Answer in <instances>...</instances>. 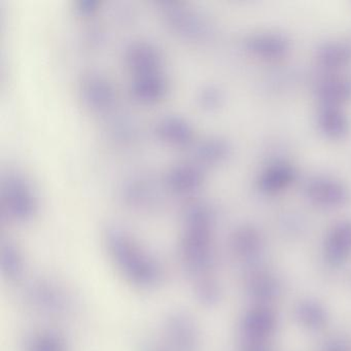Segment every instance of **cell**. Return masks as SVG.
<instances>
[{
  "label": "cell",
  "instance_id": "cell-1",
  "mask_svg": "<svg viewBox=\"0 0 351 351\" xmlns=\"http://www.w3.org/2000/svg\"><path fill=\"white\" fill-rule=\"evenodd\" d=\"M215 215L203 201L189 203L182 215L178 254L182 271L197 302L204 307L219 305L223 289L217 273Z\"/></svg>",
  "mask_w": 351,
  "mask_h": 351
},
{
  "label": "cell",
  "instance_id": "cell-2",
  "mask_svg": "<svg viewBox=\"0 0 351 351\" xmlns=\"http://www.w3.org/2000/svg\"><path fill=\"white\" fill-rule=\"evenodd\" d=\"M102 242L108 262L129 287L154 291L165 282V268L161 260L124 228L106 226Z\"/></svg>",
  "mask_w": 351,
  "mask_h": 351
},
{
  "label": "cell",
  "instance_id": "cell-3",
  "mask_svg": "<svg viewBox=\"0 0 351 351\" xmlns=\"http://www.w3.org/2000/svg\"><path fill=\"white\" fill-rule=\"evenodd\" d=\"M22 300L30 311L49 319H67L77 310L73 291L51 277H38L25 283Z\"/></svg>",
  "mask_w": 351,
  "mask_h": 351
},
{
  "label": "cell",
  "instance_id": "cell-4",
  "mask_svg": "<svg viewBox=\"0 0 351 351\" xmlns=\"http://www.w3.org/2000/svg\"><path fill=\"white\" fill-rule=\"evenodd\" d=\"M0 205L3 219L18 225L32 221L40 206L32 182L16 170H9L1 176Z\"/></svg>",
  "mask_w": 351,
  "mask_h": 351
},
{
  "label": "cell",
  "instance_id": "cell-5",
  "mask_svg": "<svg viewBox=\"0 0 351 351\" xmlns=\"http://www.w3.org/2000/svg\"><path fill=\"white\" fill-rule=\"evenodd\" d=\"M154 338L166 351H202L200 326L186 310L168 312Z\"/></svg>",
  "mask_w": 351,
  "mask_h": 351
},
{
  "label": "cell",
  "instance_id": "cell-6",
  "mask_svg": "<svg viewBox=\"0 0 351 351\" xmlns=\"http://www.w3.org/2000/svg\"><path fill=\"white\" fill-rule=\"evenodd\" d=\"M280 324V314L275 305L250 303L238 322V338L274 342Z\"/></svg>",
  "mask_w": 351,
  "mask_h": 351
},
{
  "label": "cell",
  "instance_id": "cell-7",
  "mask_svg": "<svg viewBox=\"0 0 351 351\" xmlns=\"http://www.w3.org/2000/svg\"><path fill=\"white\" fill-rule=\"evenodd\" d=\"M242 285L252 303L274 305L283 293L280 276L262 263L244 268Z\"/></svg>",
  "mask_w": 351,
  "mask_h": 351
},
{
  "label": "cell",
  "instance_id": "cell-8",
  "mask_svg": "<svg viewBox=\"0 0 351 351\" xmlns=\"http://www.w3.org/2000/svg\"><path fill=\"white\" fill-rule=\"evenodd\" d=\"M228 245L231 258L246 268L261 263L266 250V238L256 226L243 223L232 232Z\"/></svg>",
  "mask_w": 351,
  "mask_h": 351
},
{
  "label": "cell",
  "instance_id": "cell-9",
  "mask_svg": "<svg viewBox=\"0 0 351 351\" xmlns=\"http://www.w3.org/2000/svg\"><path fill=\"white\" fill-rule=\"evenodd\" d=\"M322 258L330 269L338 270L351 262V219L335 221L324 234Z\"/></svg>",
  "mask_w": 351,
  "mask_h": 351
},
{
  "label": "cell",
  "instance_id": "cell-10",
  "mask_svg": "<svg viewBox=\"0 0 351 351\" xmlns=\"http://www.w3.org/2000/svg\"><path fill=\"white\" fill-rule=\"evenodd\" d=\"M304 193L314 206L330 210L344 206L350 199L348 186L330 176H312L306 182Z\"/></svg>",
  "mask_w": 351,
  "mask_h": 351
},
{
  "label": "cell",
  "instance_id": "cell-11",
  "mask_svg": "<svg viewBox=\"0 0 351 351\" xmlns=\"http://www.w3.org/2000/svg\"><path fill=\"white\" fill-rule=\"evenodd\" d=\"M84 104L96 112H106L116 101V90L110 80L99 73L85 75L80 83Z\"/></svg>",
  "mask_w": 351,
  "mask_h": 351
},
{
  "label": "cell",
  "instance_id": "cell-12",
  "mask_svg": "<svg viewBox=\"0 0 351 351\" xmlns=\"http://www.w3.org/2000/svg\"><path fill=\"white\" fill-rule=\"evenodd\" d=\"M295 324L309 332H322L330 326V311L324 302L314 297L298 300L293 307Z\"/></svg>",
  "mask_w": 351,
  "mask_h": 351
},
{
  "label": "cell",
  "instance_id": "cell-13",
  "mask_svg": "<svg viewBox=\"0 0 351 351\" xmlns=\"http://www.w3.org/2000/svg\"><path fill=\"white\" fill-rule=\"evenodd\" d=\"M205 173L198 164L190 162L173 164L164 174L166 188L178 195H191L202 188Z\"/></svg>",
  "mask_w": 351,
  "mask_h": 351
},
{
  "label": "cell",
  "instance_id": "cell-14",
  "mask_svg": "<svg viewBox=\"0 0 351 351\" xmlns=\"http://www.w3.org/2000/svg\"><path fill=\"white\" fill-rule=\"evenodd\" d=\"M124 60L134 75L158 71L163 64V52L149 40H133L125 48Z\"/></svg>",
  "mask_w": 351,
  "mask_h": 351
},
{
  "label": "cell",
  "instance_id": "cell-15",
  "mask_svg": "<svg viewBox=\"0 0 351 351\" xmlns=\"http://www.w3.org/2000/svg\"><path fill=\"white\" fill-rule=\"evenodd\" d=\"M154 132L158 138L176 147H188L195 141L192 123L180 114H168L156 121Z\"/></svg>",
  "mask_w": 351,
  "mask_h": 351
},
{
  "label": "cell",
  "instance_id": "cell-16",
  "mask_svg": "<svg viewBox=\"0 0 351 351\" xmlns=\"http://www.w3.org/2000/svg\"><path fill=\"white\" fill-rule=\"evenodd\" d=\"M166 22L174 32L191 38H199L207 32L202 17L178 3H166L163 7Z\"/></svg>",
  "mask_w": 351,
  "mask_h": 351
},
{
  "label": "cell",
  "instance_id": "cell-17",
  "mask_svg": "<svg viewBox=\"0 0 351 351\" xmlns=\"http://www.w3.org/2000/svg\"><path fill=\"white\" fill-rule=\"evenodd\" d=\"M246 48L254 56L264 60H278L289 54L291 42L276 32L254 34L246 40Z\"/></svg>",
  "mask_w": 351,
  "mask_h": 351
},
{
  "label": "cell",
  "instance_id": "cell-18",
  "mask_svg": "<svg viewBox=\"0 0 351 351\" xmlns=\"http://www.w3.org/2000/svg\"><path fill=\"white\" fill-rule=\"evenodd\" d=\"M316 125L320 133L335 141L345 138L351 130L350 118L343 106L320 104Z\"/></svg>",
  "mask_w": 351,
  "mask_h": 351
},
{
  "label": "cell",
  "instance_id": "cell-19",
  "mask_svg": "<svg viewBox=\"0 0 351 351\" xmlns=\"http://www.w3.org/2000/svg\"><path fill=\"white\" fill-rule=\"evenodd\" d=\"M0 270L3 279L10 285L23 282L27 271L25 256L20 246L11 239L1 240Z\"/></svg>",
  "mask_w": 351,
  "mask_h": 351
},
{
  "label": "cell",
  "instance_id": "cell-20",
  "mask_svg": "<svg viewBox=\"0 0 351 351\" xmlns=\"http://www.w3.org/2000/svg\"><path fill=\"white\" fill-rule=\"evenodd\" d=\"M169 91V83L161 71L136 73L130 83L133 97L143 102H156L163 99Z\"/></svg>",
  "mask_w": 351,
  "mask_h": 351
},
{
  "label": "cell",
  "instance_id": "cell-21",
  "mask_svg": "<svg viewBox=\"0 0 351 351\" xmlns=\"http://www.w3.org/2000/svg\"><path fill=\"white\" fill-rule=\"evenodd\" d=\"M20 351H73L64 334L55 328H36L22 337Z\"/></svg>",
  "mask_w": 351,
  "mask_h": 351
},
{
  "label": "cell",
  "instance_id": "cell-22",
  "mask_svg": "<svg viewBox=\"0 0 351 351\" xmlns=\"http://www.w3.org/2000/svg\"><path fill=\"white\" fill-rule=\"evenodd\" d=\"M295 166L287 162H276L267 166L258 176V186L266 194H276L289 189L297 180Z\"/></svg>",
  "mask_w": 351,
  "mask_h": 351
},
{
  "label": "cell",
  "instance_id": "cell-23",
  "mask_svg": "<svg viewBox=\"0 0 351 351\" xmlns=\"http://www.w3.org/2000/svg\"><path fill=\"white\" fill-rule=\"evenodd\" d=\"M315 92L320 104L344 106L351 100V80L344 75H328L318 82Z\"/></svg>",
  "mask_w": 351,
  "mask_h": 351
},
{
  "label": "cell",
  "instance_id": "cell-24",
  "mask_svg": "<svg viewBox=\"0 0 351 351\" xmlns=\"http://www.w3.org/2000/svg\"><path fill=\"white\" fill-rule=\"evenodd\" d=\"M231 154V143L219 135L204 137L193 145V155L201 163H223Z\"/></svg>",
  "mask_w": 351,
  "mask_h": 351
},
{
  "label": "cell",
  "instance_id": "cell-25",
  "mask_svg": "<svg viewBox=\"0 0 351 351\" xmlns=\"http://www.w3.org/2000/svg\"><path fill=\"white\" fill-rule=\"evenodd\" d=\"M317 62L328 71H338L351 62V46L345 42H328L317 50Z\"/></svg>",
  "mask_w": 351,
  "mask_h": 351
},
{
  "label": "cell",
  "instance_id": "cell-26",
  "mask_svg": "<svg viewBox=\"0 0 351 351\" xmlns=\"http://www.w3.org/2000/svg\"><path fill=\"white\" fill-rule=\"evenodd\" d=\"M197 100L199 106L204 110H215L223 106L225 94L217 86L206 85L199 90Z\"/></svg>",
  "mask_w": 351,
  "mask_h": 351
},
{
  "label": "cell",
  "instance_id": "cell-27",
  "mask_svg": "<svg viewBox=\"0 0 351 351\" xmlns=\"http://www.w3.org/2000/svg\"><path fill=\"white\" fill-rule=\"evenodd\" d=\"M147 186L143 184H132L131 182L129 186H127L126 190L124 192V198L128 204L134 207H145L151 202L152 195L147 194Z\"/></svg>",
  "mask_w": 351,
  "mask_h": 351
},
{
  "label": "cell",
  "instance_id": "cell-28",
  "mask_svg": "<svg viewBox=\"0 0 351 351\" xmlns=\"http://www.w3.org/2000/svg\"><path fill=\"white\" fill-rule=\"evenodd\" d=\"M237 351H276L274 342L237 338Z\"/></svg>",
  "mask_w": 351,
  "mask_h": 351
},
{
  "label": "cell",
  "instance_id": "cell-29",
  "mask_svg": "<svg viewBox=\"0 0 351 351\" xmlns=\"http://www.w3.org/2000/svg\"><path fill=\"white\" fill-rule=\"evenodd\" d=\"M320 351H351V340L345 336H332L326 339Z\"/></svg>",
  "mask_w": 351,
  "mask_h": 351
},
{
  "label": "cell",
  "instance_id": "cell-30",
  "mask_svg": "<svg viewBox=\"0 0 351 351\" xmlns=\"http://www.w3.org/2000/svg\"><path fill=\"white\" fill-rule=\"evenodd\" d=\"M100 1L98 0H77L75 3V10L82 15H90L99 7Z\"/></svg>",
  "mask_w": 351,
  "mask_h": 351
},
{
  "label": "cell",
  "instance_id": "cell-31",
  "mask_svg": "<svg viewBox=\"0 0 351 351\" xmlns=\"http://www.w3.org/2000/svg\"><path fill=\"white\" fill-rule=\"evenodd\" d=\"M137 351H166L154 337H147L139 342Z\"/></svg>",
  "mask_w": 351,
  "mask_h": 351
}]
</instances>
